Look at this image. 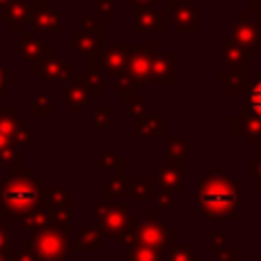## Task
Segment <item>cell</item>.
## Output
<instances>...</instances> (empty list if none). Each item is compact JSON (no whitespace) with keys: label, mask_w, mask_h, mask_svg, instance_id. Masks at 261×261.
I'll use <instances>...</instances> for the list:
<instances>
[{"label":"cell","mask_w":261,"mask_h":261,"mask_svg":"<svg viewBox=\"0 0 261 261\" xmlns=\"http://www.w3.org/2000/svg\"><path fill=\"white\" fill-rule=\"evenodd\" d=\"M248 58H250V50L245 46H241L239 41L234 39H227L220 48V62L227 64V69H243L248 67Z\"/></svg>","instance_id":"cell-11"},{"label":"cell","mask_w":261,"mask_h":261,"mask_svg":"<svg viewBox=\"0 0 261 261\" xmlns=\"http://www.w3.org/2000/svg\"><path fill=\"white\" fill-rule=\"evenodd\" d=\"M250 12H259L261 14V0H252V5H250Z\"/></svg>","instance_id":"cell-30"},{"label":"cell","mask_w":261,"mask_h":261,"mask_svg":"<svg viewBox=\"0 0 261 261\" xmlns=\"http://www.w3.org/2000/svg\"><path fill=\"white\" fill-rule=\"evenodd\" d=\"M248 106L261 117V76H254L250 81V90H248Z\"/></svg>","instance_id":"cell-23"},{"label":"cell","mask_w":261,"mask_h":261,"mask_svg":"<svg viewBox=\"0 0 261 261\" xmlns=\"http://www.w3.org/2000/svg\"><path fill=\"white\" fill-rule=\"evenodd\" d=\"M231 39L239 41L248 50H257L261 46V30L250 18V12H243L234 23H231Z\"/></svg>","instance_id":"cell-6"},{"label":"cell","mask_w":261,"mask_h":261,"mask_svg":"<svg viewBox=\"0 0 261 261\" xmlns=\"http://www.w3.org/2000/svg\"><path fill=\"white\" fill-rule=\"evenodd\" d=\"M144 218H156V211H153V208H147V213H144Z\"/></svg>","instance_id":"cell-31"},{"label":"cell","mask_w":261,"mask_h":261,"mask_svg":"<svg viewBox=\"0 0 261 261\" xmlns=\"http://www.w3.org/2000/svg\"><path fill=\"white\" fill-rule=\"evenodd\" d=\"M158 188L156 179H133V199H153Z\"/></svg>","instance_id":"cell-19"},{"label":"cell","mask_w":261,"mask_h":261,"mask_svg":"<svg viewBox=\"0 0 261 261\" xmlns=\"http://www.w3.org/2000/svg\"><path fill=\"white\" fill-rule=\"evenodd\" d=\"M153 3H156V0H133L135 7H151Z\"/></svg>","instance_id":"cell-29"},{"label":"cell","mask_w":261,"mask_h":261,"mask_svg":"<svg viewBox=\"0 0 261 261\" xmlns=\"http://www.w3.org/2000/svg\"><path fill=\"white\" fill-rule=\"evenodd\" d=\"M124 241L128 245H149V248H158L167 252L174 243H179V234L174 229H167L165 222L156 220V218H144L140 222H133Z\"/></svg>","instance_id":"cell-2"},{"label":"cell","mask_w":261,"mask_h":261,"mask_svg":"<svg viewBox=\"0 0 261 261\" xmlns=\"http://www.w3.org/2000/svg\"><path fill=\"white\" fill-rule=\"evenodd\" d=\"M165 261H199L197 254L184 243H174L170 250L165 252Z\"/></svg>","instance_id":"cell-22"},{"label":"cell","mask_w":261,"mask_h":261,"mask_svg":"<svg viewBox=\"0 0 261 261\" xmlns=\"http://www.w3.org/2000/svg\"><path fill=\"white\" fill-rule=\"evenodd\" d=\"M126 101H124V103H126V113L130 115V117H140V115H144V108H147V96L144 94H135L133 90L130 92H126Z\"/></svg>","instance_id":"cell-20"},{"label":"cell","mask_w":261,"mask_h":261,"mask_svg":"<svg viewBox=\"0 0 261 261\" xmlns=\"http://www.w3.org/2000/svg\"><path fill=\"white\" fill-rule=\"evenodd\" d=\"M176 55L174 53H156L151 60V73L149 81L158 85H174L176 83Z\"/></svg>","instance_id":"cell-7"},{"label":"cell","mask_w":261,"mask_h":261,"mask_svg":"<svg viewBox=\"0 0 261 261\" xmlns=\"http://www.w3.org/2000/svg\"><path fill=\"white\" fill-rule=\"evenodd\" d=\"M135 25L140 32H165L167 30V14L153 7H138Z\"/></svg>","instance_id":"cell-9"},{"label":"cell","mask_w":261,"mask_h":261,"mask_svg":"<svg viewBox=\"0 0 261 261\" xmlns=\"http://www.w3.org/2000/svg\"><path fill=\"white\" fill-rule=\"evenodd\" d=\"M153 55H156V44H144L130 53V58L126 62V76L135 85H144L149 81Z\"/></svg>","instance_id":"cell-5"},{"label":"cell","mask_w":261,"mask_h":261,"mask_svg":"<svg viewBox=\"0 0 261 261\" xmlns=\"http://www.w3.org/2000/svg\"><path fill=\"white\" fill-rule=\"evenodd\" d=\"M113 106H106V108L94 110V124L96 126H110L113 124Z\"/></svg>","instance_id":"cell-24"},{"label":"cell","mask_w":261,"mask_h":261,"mask_svg":"<svg viewBox=\"0 0 261 261\" xmlns=\"http://www.w3.org/2000/svg\"><path fill=\"white\" fill-rule=\"evenodd\" d=\"M106 195L108 197H133V179L126 176H115L106 181Z\"/></svg>","instance_id":"cell-15"},{"label":"cell","mask_w":261,"mask_h":261,"mask_svg":"<svg viewBox=\"0 0 261 261\" xmlns=\"http://www.w3.org/2000/svg\"><path fill=\"white\" fill-rule=\"evenodd\" d=\"M96 220H99L101 229L110 236V239H124L130 231L135 218L128 213V208L119 202H106L96 204Z\"/></svg>","instance_id":"cell-3"},{"label":"cell","mask_w":261,"mask_h":261,"mask_svg":"<svg viewBox=\"0 0 261 261\" xmlns=\"http://www.w3.org/2000/svg\"><path fill=\"white\" fill-rule=\"evenodd\" d=\"M167 165L184 172L188 165V140L184 135L179 138H167Z\"/></svg>","instance_id":"cell-12"},{"label":"cell","mask_w":261,"mask_h":261,"mask_svg":"<svg viewBox=\"0 0 261 261\" xmlns=\"http://www.w3.org/2000/svg\"><path fill=\"white\" fill-rule=\"evenodd\" d=\"M128 261H165V252L149 245H130Z\"/></svg>","instance_id":"cell-17"},{"label":"cell","mask_w":261,"mask_h":261,"mask_svg":"<svg viewBox=\"0 0 261 261\" xmlns=\"http://www.w3.org/2000/svg\"><path fill=\"white\" fill-rule=\"evenodd\" d=\"M250 167H252V176L261 186V158H252V161H250Z\"/></svg>","instance_id":"cell-28"},{"label":"cell","mask_w":261,"mask_h":261,"mask_svg":"<svg viewBox=\"0 0 261 261\" xmlns=\"http://www.w3.org/2000/svg\"><path fill=\"white\" fill-rule=\"evenodd\" d=\"M78 248L83 250H103V241H101L99 229H94L92 222H85V229L78 236Z\"/></svg>","instance_id":"cell-18"},{"label":"cell","mask_w":261,"mask_h":261,"mask_svg":"<svg viewBox=\"0 0 261 261\" xmlns=\"http://www.w3.org/2000/svg\"><path fill=\"white\" fill-rule=\"evenodd\" d=\"M176 190L172 188H165V186H158L156 188V195H153V199H156V206L161 208V211H170V208H176V197H174Z\"/></svg>","instance_id":"cell-21"},{"label":"cell","mask_w":261,"mask_h":261,"mask_svg":"<svg viewBox=\"0 0 261 261\" xmlns=\"http://www.w3.org/2000/svg\"><path fill=\"white\" fill-rule=\"evenodd\" d=\"M133 87H135V83L130 81L126 73H122V71L115 73V92H117V94H126Z\"/></svg>","instance_id":"cell-25"},{"label":"cell","mask_w":261,"mask_h":261,"mask_svg":"<svg viewBox=\"0 0 261 261\" xmlns=\"http://www.w3.org/2000/svg\"><path fill=\"white\" fill-rule=\"evenodd\" d=\"M135 130L140 135H147V138H165L167 135V117L165 115H158V117H135Z\"/></svg>","instance_id":"cell-13"},{"label":"cell","mask_w":261,"mask_h":261,"mask_svg":"<svg viewBox=\"0 0 261 261\" xmlns=\"http://www.w3.org/2000/svg\"><path fill=\"white\" fill-rule=\"evenodd\" d=\"M170 9V16L172 23L176 25V30L181 32H197V5H190V3H179L174 0L172 5H167Z\"/></svg>","instance_id":"cell-8"},{"label":"cell","mask_w":261,"mask_h":261,"mask_svg":"<svg viewBox=\"0 0 261 261\" xmlns=\"http://www.w3.org/2000/svg\"><path fill=\"white\" fill-rule=\"evenodd\" d=\"M229 135L231 138H250V147H259L261 144V117L243 103L239 113L229 117Z\"/></svg>","instance_id":"cell-4"},{"label":"cell","mask_w":261,"mask_h":261,"mask_svg":"<svg viewBox=\"0 0 261 261\" xmlns=\"http://www.w3.org/2000/svg\"><path fill=\"white\" fill-rule=\"evenodd\" d=\"M199 218L234 220L239 216V184L227 170H211L197 186Z\"/></svg>","instance_id":"cell-1"},{"label":"cell","mask_w":261,"mask_h":261,"mask_svg":"<svg viewBox=\"0 0 261 261\" xmlns=\"http://www.w3.org/2000/svg\"><path fill=\"white\" fill-rule=\"evenodd\" d=\"M220 85H225L229 90V94H248L250 90V81H252V73H250V64L243 69H229L227 73L218 76Z\"/></svg>","instance_id":"cell-10"},{"label":"cell","mask_w":261,"mask_h":261,"mask_svg":"<svg viewBox=\"0 0 261 261\" xmlns=\"http://www.w3.org/2000/svg\"><path fill=\"white\" fill-rule=\"evenodd\" d=\"M156 181H158V186H165V188H172V190H181L184 188V172L172 165H165L158 170Z\"/></svg>","instance_id":"cell-16"},{"label":"cell","mask_w":261,"mask_h":261,"mask_svg":"<svg viewBox=\"0 0 261 261\" xmlns=\"http://www.w3.org/2000/svg\"><path fill=\"white\" fill-rule=\"evenodd\" d=\"M135 50L133 44H122V46H113V48L106 53V67H108V71L113 73H119L126 69V62L130 58V53Z\"/></svg>","instance_id":"cell-14"},{"label":"cell","mask_w":261,"mask_h":261,"mask_svg":"<svg viewBox=\"0 0 261 261\" xmlns=\"http://www.w3.org/2000/svg\"><path fill=\"white\" fill-rule=\"evenodd\" d=\"M208 241H211V248L218 252V250L227 248V243H229V234H227V231H216V234L208 236Z\"/></svg>","instance_id":"cell-26"},{"label":"cell","mask_w":261,"mask_h":261,"mask_svg":"<svg viewBox=\"0 0 261 261\" xmlns=\"http://www.w3.org/2000/svg\"><path fill=\"white\" fill-rule=\"evenodd\" d=\"M239 259H241V254L234 252V250H227V248L218 250V261H239Z\"/></svg>","instance_id":"cell-27"}]
</instances>
